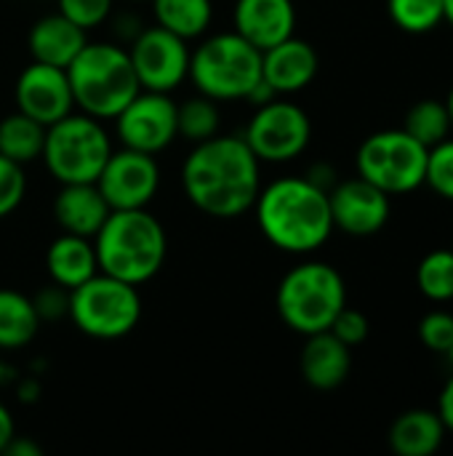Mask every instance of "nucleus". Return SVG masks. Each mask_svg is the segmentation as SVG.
I'll use <instances>...</instances> for the list:
<instances>
[{
	"mask_svg": "<svg viewBox=\"0 0 453 456\" xmlns=\"http://www.w3.org/2000/svg\"><path fill=\"white\" fill-rule=\"evenodd\" d=\"M425 184L441 198L453 200V139H443L441 144L427 150Z\"/></svg>",
	"mask_w": 453,
	"mask_h": 456,
	"instance_id": "nucleus-30",
	"label": "nucleus"
},
{
	"mask_svg": "<svg viewBox=\"0 0 453 456\" xmlns=\"http://www.w3.org/2000/svg\"><path fill=\"white\" fill-rule=\"evenodd\" d=\"M275 305L280 321L291 331L310 337L331 329L334 318L347 305V286L336 267L326 262H302L283 275Z\"/></svg>",
	"mask_w": 453,
	"mask_h": 456,
	"instance_id": "nucleus-5",
	"label": "nucleus"
},
{
	"mask_svg": "<svg viewBox=\"0 0 453 456\" xmlns=\"http://www.w3.org/2000/svg\"><path fill=\"white\" fill-rule=\"evenodd\" d=\"M35 310L40 315V321H59L69 313V291L61 289V286H51L45 291H40L35 299Z\"/></svg>",
	"mask_w": 453,
	"mask_h": 456,
	"instance_id": "nucleus-35",
	"label": "nucleus"
},
{
	"mask_svg": "<svg viewBox=\"0 0 453 456\" xmlns=\"http://www.w3.org/2000/svg\"><path fill=\"white\" fill-rule=\"evenodd\" d=\"M75 107L96 120H115L142 91L125 48L112 43H85L67 67Z\"/></svg>",
	"mask_w": 453,
	"mask_h": 456,
	"instance_id": "nucleus-4",
	"label": "nucleus"
},
{
	"mask_svg": "<svg viewBox=\"0 0 453 456\" xmlns=\"http://www.w3.org/2000/svg\"><path fill=\"white\" fill-rule=\"evenodd\" d=\"M99 273L142 286L152 281L168 254L163 224L147 208L109 211L101 230L93 235Z\"/></svg>",
	"mask_w": 453,
	"mask_h": 456,
	"instance_id": "nucleus-3",
	"label": "nucleus"
},
{
	"mask_svg": "<svg viewBox=\"0 0 453 456\" xmlns=\"http://www.w3.org/2000/svg\"><path fill=\"white\" fill-rule=\"evenodd\" d=\"M403 131H409L417 142H422L427 150L441 144L443 139H449L453 131L451 115L446 110V102L438 99H425L419 104H414L406 115Z\"/></svg>",
	"mask_w": 453,
	"mask_h": 456,
	"instance_id": "nucleus-26",
	"label": "nucleus"
},
{
	"mask_svg": "<svg viewBox=\"0 0 453 456\" xmlns=\"http://www.w3.org/2000/svg\"><path fill=\"white\" fill-rule=\"evenodd\" d=\"M3 454H13V456H21V454L37 456V454H40V449H37L35 444H29V441H21L19 436H13V438H11V444L5 446V452H3Z\"/></svg>",
	"mask_w": 453,
	"mask_h": 456,
	"instance_id": "nucleus-38",
	"label": "nucleus"
},
{
	"mask_svg": "<svg viewBox=\"0 0 453 456\" xmlns=\"http://www.w3.org/2000/svg\"><path fill=\"white\" fill-rule=\"evenodd\" d=\"M235 32L259 51L278 45L296 29L294 0H235Z\"/></svg>",
	"mask_w": 453,
	"mask_h": 456,
	"instance_id": "nucleus-16",
	"label": "nucleus"
},
{
	"mask_svg": "<svg viewBox=\"0 0 453 456\" xmlns=\"http://www.w3.org/2000/svg\"><path fill=\"white\" fill-rule=\"evenodd\" d=\"M16 436V425H13V417L11 411L0 403V454L5 452V446L11 444V438Z\"/></svg>",
	"mask_w": 453,
	"mask_h": 456,
	"instance_id": "nucleus-37",
	"label": "nucleus"
},
{
	"mask_svg": "<svg viewBox=\"0 0 453 456\" xmlns=\"http://www.w3.org/2000/svg\"><path fill=\"white\" fill-rule=\"evenodd\" d=\"M152 11L158 27L184 40L206 35L214 16L211 0H152Z\"/></svg>",
	"mask_w": 453,
	"mask_h": 456,
	"instance_id": "nucleus-25",
	"label": "nucleus"
},
{
	"mask_svg": "<svg viewBox=\"0 0 453 456\" xmlns=\"http://www.w3.org/2000/svg\"><path fill=\"white\" fill-rule=\"evenodd\" d=\"M417 286L430 302H451L453 299V248L430 251L417 267Z\"/></svg>",
	"mask_w": 453,
	"mask_h": 456,
	"instance_id": "nucleus-28",
	"label": "nucleus"
},
{
	"mask_svg": "<svg viewBox=\"0 0 453 456\" xmlns=\"http://www.w3.org/2000/svg\"><path fill=\"white\" fill-rule=\"evenodd\" d=\"M27 195V176L24 166L13 163L11 158L0 155V219L13 214Z\"/></svg>",
	"mask_w": 453,
	"mask_h": 456,
	"instance_id": "nucleus-31",
	"label": "nucleus"
},
{
	"mask_svg": "<svg viewBox=\"0 0 453 456\" xmlns=\"http://www.w3.org/2000/svg\"><path fill=\"white\" fill-rule=\"evenodd\" d=\"M187 77L214 102L246 99L262 80V51L235 29L216 32L190 53Z\"/></svg>",
	"mask_w": 453,
	"mask_h": 456,
	"instance_id": "nucleus-6",
	"label": "nucleus"
},
{
	"mask_svg": "<svg viewBox=\"0 0 453 456\" xmlns=\"http://www.w3.org/2000/svg\"><path fill=\"white\" fill-rule=\"evenodd\" d=\"M40 323L43 321L29 297L13 289H0V350L27 347Z\"/></svg>",
	"mask_w": 453,
	"mask_h": 456,
	"instance_id": "nucleus-23",
	"label": "nucleus"
},
{
	"mask_svg": "<svg viewBox=\"0 0 453 456\" xmlns=\"http://www.w3.org/2000/svg\"><path fill=\"white\" fill-rule=\"evenodd\" d=\"M438 414H441L446 430L453 436V377L446 382V387H443V393L438 398Z\"/></svg>",
	"mask_w": 453,
	"mask_h": 456,
	"instance_id": "nucleus-36",
	"label": "nucleus"
},
{
	"mask_svg": "<svg viewBox=\"0 0 453 456\" xmlns=\"http://www.w3.org/2000/svg\"><path fill=\"white\" fill-rule=\"evenodd\" d=\"M443 21L453 27V0H443Z\"/></svg>",
	"mask_w": 453,
	"mask_h": 456,
	"instance_id": "nucleus-39",
	"label": "nucleus"
},
{
	"mask_svg": "<svg viewBox=\"0 0 453 456\" xmlns=\"http://www.w3.org/2000/svg\"><path fill=\"white\" fill-rule=\"evenodd\" d=\"M352 369V347L336 339L331 331L310 334L299 358V371L312 390L331 393L342 387Z\"/></svg>",
	"mask_w": 453,
	"mask_h": 456,
	"instance_id": "nucleus-19",
	"label": "nucleus"
},
{
	"mask_svg": "<svg viewBox=\"0 0 453 456\" xmlns=\"http://www.w3.org/2000/svg\"><path fill=\"white\" fill-rule=\"evenodd\" d=\"M358 176L392 195H409L425 184L427 147L403 128L376 131L358 147Z\"/></svg>",
	"mask_w": 453,
	"mask_h": 456,
	"instance_id": "nucleus-9",
	"label": "nucleus"
},
{
	"mask_svg": "<svg viewBox=\"0 0 453 456\" xmlns=\"http://www.w3.org/2000/svg\"><path fill=\"white\" fill-rule=\"evenodd\" d=\"M190 53L192 51L187 48L184 37L158 24L142 29L128 51L142 91L160 94H171L184 83V77L190 75Z\"/></svg>",
	"mask_w": 453,
	"mask_h": 456,
	"instance_id": "nucleus-11",
	"label": "nucleus"
},
{
	"mask_svg": "<svg viewBox=\"0 0 453 456\" xmlns=\"http://www.w3.org/2000/svg\"><path fill=\"white\" fill-rule=\"evenodd\" d=\"M104 200L112 211L123 208H147L160 187V166L155 155L128 150L112 152L96 179Z\"/></svg>",
	"mask_w": 453,
	"mask_h": 456,
	"instance_id": "nucleus-13",
	"label": "nucleus"
},
{
	"mask_svg": "<svg viewBox=\"0 0 453 456\" xmlns=\"http://www.w3.org/2000/svg\"><path fill=\"white\" fill-rule=\"evenodd\" d=\"M69 321L91 339H123L142 321V297L136 286L96 273L69 291Z\"/></svg>",
	"mask_w": 453,
	"mask_h": 456,
	"instance_id": "nucleus-7",
	"label": "nucleus"
},
{
	"mask_svg": "<svg viewBox=\"0 0 453 456\" xmlns=\"http://www.w3.org/2000/svg\"><path fill=\"white\" fill-rule=\"evenodd\" d=\"M131 3H142V0H131Z\"/></svg>",
	"mask_w": 453,
	"mask_h": 456,
	"instance_id": "nucleus-42",
	"label": "nucleus"
},
{
	"mask_svg": "<svg viewBox=\"0 0 453 456\" xmlns=\"http://www.w3.org/2000/svg\"><path fill=\"white\" fill-rule=\"evenodd\" d=\"M446 110H449V115H451V126H453V88L449 91V96H446Z\"/></svg>",
	"mask_w": 453,
	"mask_h": 456,
	"instance_id": "nucleus-40",
	"label": "nucleus"
},
{
	"mask_svg": "<svg viewBox=\"0 0 453 456\" xmlns=\"http://www.w3.org/2000/svg\"><path fill=\"white\" fill-rule=\"evenodd\" d=\"M56 5L61 16H67L88 32L109 19L115 0H56Z\"/></svg>",
	"mask_w": 453,
	"mask_h": 456,
	"instance_id": "nucleus-33",
	"label": "nucleus"
},
{
	"mask_svg": "<svg viewBox=\"0 0 453 456\" xmlns=\"http://www.w3.org/2000/svg\"><path fill=\"white\" fill-rule=\"evenodd\" d=\"M256 222L267 243L286 254H312L334 232L328 190L307 176H283L259 190Z\"/></svg>",
	"mask_w": 453,
	"mask_h": 456,
	"instance_id": "nucleus-2",
	"label": "nucleus"
},
{
	"mask_svg": "<svg viewBox=\"0 0 453 456\" xmlns=\"http://www.w3.org/2000/svg\"><path fill=\"white\" fill-rule=\"evenodd\" d=\"M318 75V51L299 37H286L278 45L262 51V77L280 94H296L307 88Z\"/></svg>",
	"mask_w": 453,
	"mask_h": 456,
	"instance_id": "nucleus-17",
	"label": "nucleus"
},
{
	"mask_svg": "<svg viewBox=\"0 0 453 456\" xmlns=\"http://www.w3.org/2000/svg\"><path fill=\"white\" fill-rule=\"evenodd\" d=\"M449 358H451V363H453V347H451V353H449Z\"/></svg>",
	"mask_w": 453,
	"mask_h": 456,
	"instance_id": "nucleus-41",
	"label": "nucleus"
},
{
	"mask_svg": "<svg viewBox=\"0 0 453 456\" xmlns=\"http://www.w3.org/2000/svg\"><path fill=\"white\" fill-rule=\"evenodd\" d=\"M13 99L19 112L35 118L45 128L75 110L67 69L43 61H29L19 72L13 86Z\"/></svg>",
	"mask_w": 453,
	"mask_h": 456,
	"instance_id": "nucleus-15",
	"label": "nucleus"
},
{
	"mask_svg": "<svg viewBox=\"0 0 453 456\" xmlns=\"http://www.w3.org/2000/svg\"><path fill=\"white\" fill-rule=\"evenodd\" d=\"M85 43H88V32L75 21H69L67 16H61L59 11L37 19L27 35L32 61L53 64L61 69L72 64V59L83 51Z\"/></svg>",
	"mask_w": 453,
	"mask_h": 456,
	"instance_id": "nucleus-20",
	"label": "nucleus"
},
{
	"mask_svg": "<svg viewBox=\"0 0 453 456\" xmlns=\"http://www.w3.org/2000/svg\"><path fill=\"white\" fill-rule=\"evenodd\" d=\"M328 206L334 230H342L355 238L376 235L392 214L390 195L376 184L366 182L363 176L336 182L328 190Z\"/></svg>",
	"mask_w": 453,
	"mask_h": 456,
	"instance_id": "nucleus-14",
	"label": "nucleus"
},
{
	"mask_svg": "<svg viewBox=\"0 0 453 456\" xmlns=\"http://www.w3.org/2000/svg\"><path fill=\"white\" fill-rule=\"evenodd\" d=\"M45 126L24 112H11L0 120V155L19 166H27L43 155Z\"/></svg>",
	"mask_w": 453,
	"mask_h": 456,
	"instance_id": "nucleus-24",
	"label": "nucleus"
},
{
	"mask_svg": "<svg viewBox=\"0 0 453 456\" xmlns=\"http://www.w3.org/2000/svg\"><path fill=\"white\" fill-rule=\"evenodd\" d=\"M449 430L438 411L411 409L400 414L390 428V449L398 456H433L446 441Z\"/></svg>",
	"mask_w": 453,
	"mask_h": 456,
	"instance_id": "nucleus-22",
	"label": "nucleus"
},
{
	"mask_svg": "<svg viewBox=\"0 0 453 456\" xmlns=\"http://www.w3.org/2000/svg\"><path fill=\"white\" fill-rule=\"evenodd\" d=\"M419 339L427 350L449 355L453 347V315L446 310H433L419 321Z\"/></svg>",
	"mask_w": 453,
	"mask_h": 456,
	"instance_id": "nucleus-32",
	"label": "nucleus"
},
{
	"mask_svg": "<svg viewBox=\"0 0 453 456\" xmlns=\"http://www.w3.org/2000/svg\"><path fill=\"white\" fill-rule=\"evenodd\" d=\"M112 155L109 136L101 120L80 112H69L45 128L43 160L59 184L96 182L107 158Z\"/></svg>",
	"mask_w": 453,
	"mask_h": 456,
	"instance_id": "nucleus-8",
	"label": "nucleus"
},
{
	"mask_svg": "<svg viewBox=\"0 0 453 456\" xmlns=\"http://www.w3.org/2000/svg\"><path fill=\"white\" fill-rule=\"evenodd\" d=\"M219 102L208 99V96H195V99H187L182 104H176V134L192 144L198 142H206L211 136L219 134Z\"/></svg>",
	"mask_w": 453,
	"mask_h": 456,
	"instance_id": "nucleus-27",
	"label": "nucleus"
},
{
	"mask_svg": "<svg viewBox=\"0 0 453 456\" xmlns=\"http://www.w3.org/2000/svg\"><path fill=\"white\" fill-rule=\"evenodd\" d=\"M243 139L259 163H288L307 150L312 139V123L299 104L272 99L256 107Z\"/></svg>",
	"mask_w": 453,
	"mask_h": 456,
	"instance_id": "nucleus-10",
	"label": "nucleus"
},
{
	"mask_svg": "<svg viewBox=\"0 0 453 456\" xmlns=\"http://www.w3.org/2000/svg\"><path fill=\"white\" fill-rule=\"evenodd\" d=\"M187 200L216 219H235L254 208L262 176L259 158L243 136H211L198 142L182 166Z\"/></svg>",
	"mask_w": 453,
	"mask_h": 456,
	"instance_id": "nucleus-1",
	"label": "nucleus"
},
{
	"mask_svg": "<svg viewBox=\"0 0 453 456\" xmlns=\"http://www.w3.org/2000/svg\"><path fill=\"white\" fill-rule=\"evenodd\" d=\"M109 203L104 200L96 182H72L61 184V190L53 198V219L61 227V232L91 238L101 230V224L109 216Z\"/></svg>",
	"mask_w": 453,
	"mask_h": 456,
	"instance_id": "nucleus-18",
	"label": "nucleus"
},
{
	"mask_svg": "<svg viewBox=\"0 0 453 456\" xmlns=\"http://www.w3.org/2000/svg\"><path fill=\"white\" fill-rule=\"evenodd\" d=\"M45 270L56 286L67 291L77 289L80 283H85L99 273L93 240L61 232L45 251Z\"/></svg>",
	"mask_w": 453,
	"mask_h": 456,
	"instance_id": "nucleus-21",
	"label": "nucleus"
},
{
	"mask_svg": "<svg viewBox=\"0 0 453 456\" xmlns=\"http://www.w3.org/2000/svg\"><path fill=\"white\" fill-rule=\"evenodd\" d=\"M123 147L158 155L176 134V102L160 91H139L115 118Z\"/></svg>",
	"mask_w": 453,
	"mask_h": 456,
	"instance_id": "nucleus-12",
	"label": "nucleus"
},
{
	"mask_svg": "<svg viewBox=\"0 0 453 456\" xmlns=\"http://www.w3.org/2000/svg\"><path fill=\"white\" fill-rule=\"evenodd\" d=\"M387 11L411 35H425L443 21V0H387Z\"/></svg>",
	"mask_w": 453,
	"mask_h": 456,
	"instance_id": "nucleus-29",
	"label": "nucleus"
},
{
	"mask_svg": "<svg viewBox=\"0 0 453 456\" xmlns=\"http://www.w3.org/2000/svg\"><path fill=\"white\" fill-rule=\"evenodd\" d=\"M336 339H342L347 347H358V345H363L366 339H368V331H371V326H368V318L360 313V310H352V307H342V313L334 318V323H331V329H328Z\"/></svg>",
	"mask_w": 453,
	"mask_h": 456,
	"instance_id": "nucleus-34",
	"label": "nucleus"
}]
</instances>
